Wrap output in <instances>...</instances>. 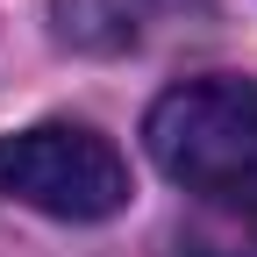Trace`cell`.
Returning <instances> with one entry per match:
<instances>
[{"instance_id":"1","label":"cell","mask_w":257,"mask_h":257,"mask_svg":"<svg viewBox=\"0 0 257 257\" xmlns=\"http://www.w3.org/2000/svg\"><path fill=\"white\" fill-rule=\"evenodd\" d=\"M143 143L157 172L186 193H243L257 179V79L200 72L157 93L143 114Z\"/></svg>"},{"instance_id":"2","label":"cell","mask_w":257,"mask_h":257,"mask_svg":"<svg viewBox=\"0 0 257 257\" xmlns=\"http://www.w3.org/2000/svg\"><path fill=\"white\" fill-rule=\"evenodd\" d=\"M0 193L50 221H107L128 207V157L86 121H36L0 136Z\"/></svg>"},{"instance_id":"3","label":"cell","mask_w":257,"mask_h":257,"mask_svg":"<svg viewBox=\"0 0 257 257\" xmlns=\"http://www.w3.org/2000/svg\"><path fill=\"white\" fill-rule=\"evenodd\" d=\"M172 15H179V0H50L57 43H72V50H86V57L143 50Z\"/></svg>"},{"instance_id":"4","label":"cell","mask_w":257,"mask_h":257,"mask_svg":"<svg viewBox=\"0 0 257 257\" xmlns=\"http://www.w3.org/2000/svg\"><path fill=\"white\" fill-rule=\"evenodd\" d=\"M236 200H243V221H250V243H257V179H250V186L236 193Z\"/></svg>"}]
</instances>
